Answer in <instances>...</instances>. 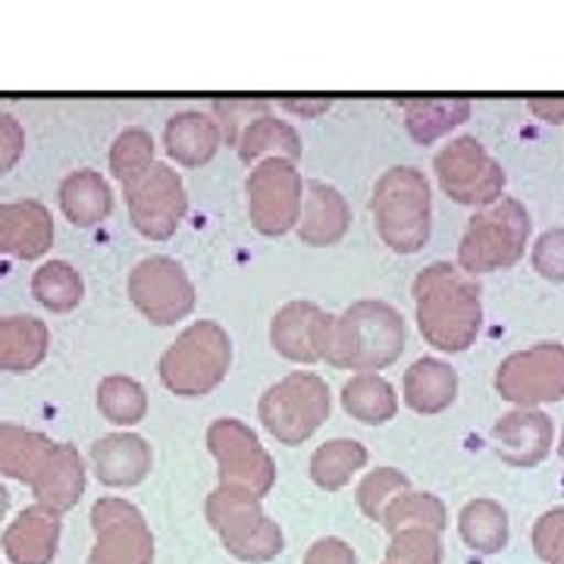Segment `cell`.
Segmentation results:
<instances>
[{
  "instance_id": "1",
  "label": "cell",
  "mask_w": 564,
  "mask_h": 564,
  "mask_svg": "<svg viewBox=\"0 0 564 564\" xmlns=\"http://www.w3.org/2000/svg\"><path fill=\"white\" fill-rule=\"evenodd\" d=\"M417 329L436 351L458 355L477 343L484 326V289L462 267L436 261L414 280Z\"/></svg>"
},
{
  "instance_id": "2",
  "label": "cell",
  "mask_w": 564,
  "mask_h": 564,
  "mask_svg": "<svg viewBox=\"0 0 564 564\" xmlns=\"http://www.w3.org/2000/svg\"><path fill=\"white\" fill-rule=\"evenodd\" d=\"M404 343L408 329L402 314L389 302L364 299L348 304L339 317H333L323 361L339 370L377 373L402 358Z\"/></svg>"
},
{
  "instance_id": "3",
  "label": "cell",
  "mask_w": 564,
  "mask_h": 564,
  "mask_svg": "<svg viewBox=\"0 0 564 564\" xmlns=\"http://www.w3.org/2000/svg\"><path fill=\"white\" fill-rule=\"evenodd\" d=\"M370 214L377 236L395 254H417L433 229V192L417 166H392L373 185Z\"/></svg>"
},
{
  "instance_id": "4",
  "label": "cell",
  "mask_w": 564,
  "mask_h": 564,
  "mask_svg": "<svg viewBox=\"0 0 564 564\" xmlns=\"http://www.w3.org/2000/svg\"><path fill=\"white\" fill-rule=\"evenodd\" d=\"M232 367V339L214 321H195L185 326L176 343L161 355V383L182 399H202L226 380Z\"/></svg>"
},
{
  "instance_id": "5",
  "label": "cell",
  "mask_w": 564,
  "mask_h": 564,
  "mask_svg": "<svg viewBox=\"0 0 564 564\" xmlns=\"http://www.w3.org/2000/svg\"><path fill=\"white\" fill-rule=\"evenodd\" d=\"M533 232V220L518 198H499L484 210H477L462 242H458V267L467 276L511 270L527 254V242Z\"/></svg>"
},
{
  "instance_id": "6",
  "label": "cell",
  "mask_w": 564,
  "mask_h": 564,
  "mask_svg": "<svg viewBox=\"0 0 564 564\" xmlns=\"http://www.w3.org/2000/svg\"><path fill=\"white\" fill-rule=\"evenodd\" d=\"M333 408L329 386L317 373L292 370L273 383L258 402V417L263 430L282 445L307 443L321 430Z\"/></svg>"
},
{
  "instance_id": "7",
  "label": "cell",
  "mask_w": 564,
  "mask_h": 564,
  "mask_svg": "<svg viewBox=\"0 0 564 564\" xmlns=\"http://www.w3.org/2000/svg\"><path fill=\"white\" fill-rule=\"evenodd\" d=\"M207 521L217 536L242 562H270L282 552V530L263 514L261 499L217 486L207 496Z\"/></svg>"
},
{
  "instance_id": "8",
  "label": "cell",
  "mask_w": 564,
  "mask_h": 564,
  "mask_svg": "<svg viewBox=\"0 0 564 564\" xmlns=\"http://www.w3.org/2000/svg\"><path fill=\"white\" fill-rule=\"evenodd\" d=\"M207 448L217 458V477L226 489L263 499L276 484V462L261 445L258 433L239 417H220L210 423Z\"/></svg>"
},
{
  "instance_id": "9",
  "label": "cell",
  "mask_w": 564,
  "mask_h": 564,
  "mask_svg": "<svg viewBox=\"0 0 564 564\" xmlns=\"http://www.w3.org/2000/svg\"><path fill=\"white\" fill-rule=\"evenodd\" d=\"M248 220L261 236H285L295 229L304 202V182L299 166L282 158L261 161L245 180Z\"/></svg>"
},
{
  "instance_id": "10",
  "label": "cell",
  "mask_w": 564,
  "mask_h": 564,
  "mask_svg": "<svg viewBox=\"0 0 564 564\" xmlns=\"http://www.w3.org/2000/svg\"><path fill=\"white\" fill-rule=\"evenodd\" d=\"M433 170L440 188L452 202L467 207H489L502 198L505 170L474 135L452 139L433 158Z\"/></svg>"
},
{
  "instance_id": "11",
  "label": "cell",
  "mask_w": 564,
  "mask_h": 564,
  "mask_svg": "<svg viewBox=\"0 0 564 564\" xmlns=\"http://www.w3.org/2000/svg\"><path fill=\"white\" fill-rule=\"evenodd\" d=\"M122 192H126L129 220L144 239L166 242L176 236L180 223L185 220V210H188V195H185L182 176L170 163L154 161V166L144 176L122 185Z\"/></svg>"
},
{
  "instance_id": "12",
  "label": "cell",
  "mask_w": 564,
  "mask_h": 564,
  "mask_svg": "<svg viewBox=\"0 0 564 564\" xmlns=\"http://www.w3.org/2000/svg\"><path fill=\"white\" fill-rule=\"evenodd\" d=\"M496 392L518 408H536L564 399V345L536 343L508 355L496 367Z\"/></svg>"
},
{
  "instance_id": "13",
  "label": "cell",
  "mask_w": 564,
  "mask_h": 564,
  "mask_svg": "<svg viewBox=\"0 0 564 564\" xmlns=\"http://www.w3.org/2000/svg\"><path fill=\"white\" fill-rule=\"evenodd\" d=\"M129 299L154 326H173L195 311V282L166 254H151L129 273Z\"/></svg>"
},
{
  "instance_id": "14",
  "label": "cell",
  "mask_w": 564,
  "mask_h": 564,
  "mask_svg": "<svg viewBox=\"0 0 564 564\" xmlns=\"http://www.w3.org/2000/svg\"><path fill=\"white\" fill-rule=\"evenodd\" d=\"M91 527L98 543L91 549L88 564H151L154 562V536L141 511L126 499H98L91 508Z\"/></svg>"
},
{
  "instance_id": "15",
  "label": "cell",
  "mask_w": 564,
  "mask_h": 564,
  "mask_svg": "<svg viewBox=\"0 0 564 564\" xmlns=\"http://www.w3.org/2000/svg\"><path fill=\"white\" fill-rule=\"evenodd\" d=\"M333 314L314 302H289L270 321V345L285 361L317 364L326 355Z\"/></svg>"
},
{
  "instance_id": "16",
  "label": "cell",
  "mask_w": 564,
  "mask_h": 564,
  "mask_svg": "<svg viewBox=\"0 0 564 564\" xmlns=\"http://www.w3.org/2000/svg\"><path fill=\"white\" fill-rule=\"evenodd\" d=\"M492 452L511 467H536L552 452L555 426L540 408H514L492 423Z\"/></svg>"
},
{
  "instance_id": "17",
  "label": "cell",
  "mask_w": 564,
  "mask_h": 564,
  "mask_svg": "<svg viewBox=\"0 0 564 564\" xmlns=\"http://www.w3.org/2000/svg\"><path fill=\"white\" fill-rule=\"evenodd\" d=\"M54 245V217L41 202L0 204V254L39 261Z\"/></svg>"
},
{
  "instance_id": "18",
  "label": "cell",
  "mask_w": 564,
  "mask_h": 564,
  "mask_svg": "<svg viewBox=\"0 0 564 564\" xmlns=\"http://www.w3.org/2000/svg\"><path fill=\"white\" fill-rule=\"evenodd\" d=\"M348 226H351V207L345 202L343 192L329 182H307L302 214L295 223L299 239L311 248H329V245L343 242L348 236Z\"/></svg>"
},
{
  "instance_id": "19",
  "label": "cell",
  "mask_w": 564,
  "mask_h": 564,
  "mask_svg": "<svg viewBox=\"0 0 564 564\" xmlns=\"http://www.w3.org/2000/svg\"><path fill=\"white\" fill-rule=\"evenodd\" d=\"M91 467L110 489L139 486L151 470V445L139 433H110L91 445Z\"/></svg>"
},
{
  "instance_id": "20",
  "label": "cell",
  "mask_w": 564,
  "mask_h": 564,
  "mask_svg": "<svg viewBox=\"0 0 564 564\" xmlns=\"http://www.w3.org/2000/svg\"><path fill=\"white\" fill-rule=\"evenodd\" d=\"M29 486H32L41 508H47L54 514L69 511L82 499V492H85V462L76 452V445H54L47 462L41 464V470Z\"/></svg>"
},
{
  "instance_id": "21",
  "label": "cell",
  "mask_w": 564,
  "mask_h": 564,
  "mask_svg": "<svg viewBox=\"0 0 564 564\" xmlns=\"http://www.w3.org/2000/svg\"><path fill=\"white\" fill-rule=\"evenodd\" d=\"M61 543V514L47 508H25L3 533V552L13 564H51Z\"/></svg>"
},
{
  "instance_id": "22",
  "label": "cell",
  "mask_w": 564,
  "mask_h": 564,
  "mask_svg": "<svg viewBox=\"0 0 564 564\" xmlns=\"http://www.w3.org/2000/svg\"><path fill=\"white\" fill-rule=\"evenodd\" d=\"M163 144H166V154L180 166H204L217 158L220 151L223 135L217 120L210 113L202 110H182L176 117L166 120L163 129Z\"/></svg>"
},
{
  "instance_id": "23",
  "label": "cell",
  "mask_w": 564,
  "mask_h": 564,
  "mask_svg": "<svg viewBox=\"0 0 564 564\" xmlns=\"http://www.w3.org/2000/svg\"><path fill=\"white\" fill-rule=\"evenodd\" d=\"M402 395L414 414H443L458 399V373L440 358H417L404 370Z\"/></svg>"
},
{
  "instance_id": "24",
  "label": "cell",
  "mask_w": 564,
  "mask_h": 564,
  "mask_svg": "<svg viewBox=\"0 0 564 564\" xmlns=\"http://www.w3.org/2000/svg\"><path fill=\"white\" fill-rule=\"evenodd\" d=\"M51 329L32 314L0 317V370L3 373H32L47 358Z\"/></svg>"
},
{
  "instance_id": "25",
  "label": "cell",
  "mask_w": 564,
  "mask_h": 564,
  "mask_svg": "<svg viewBox=\"0 0 564 564\" xmlns=\"http://www.w3.org/2000/svg\"><path fill=\"white\" fill-rule=\"evenodd\" d=\"M61 210L79 229H91L110 217L113 188L98 170H76L61 182Z\"/></svg>"
},
{
  "instance_id": "26",
  "label": "cell",
  "mask_w": 564,
  "mask_h": 564,
  "mask_svg": "<svg viewBox=\"0 0 564 564\" xmlns=\"http://www.w3.org/2000/svg\"><path fill=\"white\" fill-rule=\"evenodd\" d=\"M236 151H239V158L248 166L251 163L258 166V163L270 161V158H282V161L295 163L304 154V144L292 122L280 120L273 113H261V117H254L245 126Z\"/></svg>"
},
{
  "instance_id": "27",
  "label": "cell",
  "mask_w": 564,
  "mask_h": 564,
  "mask_svg": "<svg viewBox=\"0 0 564 564\" xmlns=\"http://www.w3.org/2000/svg\"><path fill=\"white\" fill-rule=\"evenodd\" d=\"M404 129L417 144H433L470 120L467 98H414L404 101Z\"/></svg>"
},
{
  "instance_id": "28",
  "label": "cell",
  "mask_w": 564,
  "mask_h": 564,
  "mask_svg": "<svg viewBox=\"0 0 564 564\" xmlns=\"http://www.w3.org/2000/svg\"><path fill=\"white\" fill-rule=\"evenodd\" d=\"M54 445L57 443L39 430L0 423V474L13 477L20 484H32Z\"/></svg>"
},
{
  "instance_id": "29",
  "label": "cell",
  "mask_w": 564,
  "mask_h": 564,
  "mask_svg": "<svg viewBox=\"0 0 564 564\" xmlns=\"http://www.w3.org/2000/svg\"><path fill=\"white\" fill-rule=\"evenodd\" d=\"M343 408L351 421L367 426H383L399 414V395L395 386L380 373H355L343 386Z\"/></svg>"
},
{
  "instance_id": "30",
  "label": "cell",
  "mask_w": 564,
  "mask_h": 564,
  "mask_svg": "<svg viewBox=\"0 0 564 564\" xmlns=\"http://www.w3.org/2000/svg\"><path fill=\"white\" fill-rule=\"evenodd\" d=\"M458 533L467 549L496 555L508 545V511L496 499H474L458 514Z\"/></svg>"
},
{
  "instance_id": "31",
  "label": "cell",
  "mask_w": 564,
  "mask_h": 564,
  "mask_svg": "<svg viewBox=\"0 0 564 564\" xmlns=\"http://www.w3.org/2000/svg\"><path fill=\"white\" fill-rule=\"evenodd\" d=\"M32 295L51 314H69L85 299V282H82L79 270L73 263L47 261L41 263L32 276Z\"/></svg>"
},
{
  "instance_id": "32",
  "label": "cell",
  "mask_w": 564,
  "mask_h": 564,
  "mask_svg": "<svg viewBox=\"0 0 564 564\" xmlns=\"http://www.w3.org/2000/svg\"><path fill=\"white\" fill-rule=\"evenodd\" d=\"M364 464H367V448L358 440H329L311 455V480L326 492H336L348 486Z\"/></svg>"
},
{
  "instance_id": "33",
  "label": "cell",
  "mask_w": 564,
  "mask_h": 564,
  "mask_svg": "<svg viewBox=\"0 0 564 564\" xmlns=\"http://www.w3.org/2000/svg\"><path fill=\"white\" fill-rule=\"evenodd\" d=\"M98 411L113 426H135L148 417V392L132 377H104L98 386Z\"/></svg>"
},
{
  "instance_id": "34",
  "label": "cell",
  "mask_w": 564,
  "mask_h": 564,
  "mask_svg": "<svg viewBox=\"0 0 564 564\" xmlns=\"http://www.w3.org/2000/svg\"><path fill=\"white\" fill-rule=\"evenodd\" d=\"M445 521H448V514H445V505L440 496L408 489V492L395 496L392 502L386 505L383 521H380V524H383L389 533H399V530H408V527H423V530L440 533L445 527Z\"/></svg>"
},
{
  "instance_id": "35",
  "label": "cell",
  "mask_w": 564,
  "mask_h": 564,
  "mask_svg": "<svg viewBox=\"0 0 564 564\" xmlns=\"http://www.w3.org/2000/svg\"><path fill=\"white\" fill-rule=\"evenodd\" d=\"M154 166V139L148 129L132 126L117 135L110 148V173L120 185H129Z\"/></svg>"
},
{
  "instance_id": "36",
  "label": "cell",
  "mask_w": 564,
  "mask_h": 564,
  "mask_svg": "<svg viewBox=\"0 0 564 564\" xmlns=\"http://www.w3.org/2000/svg\"><path fill=\"white\" fill-rule=\"evenodd\" d=\"M408 489H411V480L404 477L402 470H395V467H377V470H370L361 484H358V496L355 499H358V508H361L370 521H383L386 505L392 502L395 496L408 492Z\"/></svg>"
},
{
  "instance_id": "37",
  "label": "cell",
  "mask_w": 564,
  "mask_h": 564,
  "mask_svg": "<svg viewBox=\"0 0 564 564\" xmlns=\"http://www.w3.org/2000/svg\"><path fill=\"white\" fill-rule=\"evenodd\" d=\"M389 564H443V543L440 533L423 530V527H408L392 533V543L386 549Z\"/></svg>"
},
{
  "instance_id": "38",
  "label": "cell",
  "mask_w": 564,
  "mask_h": 564,
  "mask_svg": "<svg viewBox=\"0 0 564 564\" xmlns=\"http://www.w3.org/2000/svg\"><path fill=\"white\" fill-rule=\"evenodd\" d=\"M270 107L273 104L267 101V98H220V101L210 104L214 120L220 126L223 144L236 148L245 126L254 120V117H261V113H270Z\"/></svg>"
},
{
  "instance_id": "39",
  "label": "cell",
  "mask_w": 564,
  "mask_h": 564,
  "mask_svg": "<svg viewBox=\"0 0 564 564\" xmlns=\"http://www.w3.org/2000/svg\"><path fill=\"white\" fill-rule=\"evenodd\" d=\"M533 549L545 564H564V505L545 511L533 524Z\"/></svg>"
},
{
  "instance_id": "40",
  "label": "cell",
  "mask_w": 564,
  "mask_h": 564,
  "mask_svg": "<svg viewBox=\"0 0 564 564\" xmlns=\"http://www.w3.org/2000/svg\"><path fill=\"white\" fill-rule=\"evenodd\" d=\"M533 270L549 282H564V229H545L530 251Z\"/></svg>"
},
{
  "instance_id": "41",
  "label": "cell",
  "mask_w": 564,
  "mask_h": 564,
  "mask_svg": "<svg viewBox=\"0 0 564 564\" xmlns=\"http://www.w3.org/2000/svg\"><path fill=\"white\" fill-rule=\"evenodd\" d=\"M25 151V132L17 117L0 113V176H7Z\"/></svg>"
},
{
  "instance_id": "42",
  "label": "cell",
  "mask_w": 564,
  "mask_h": 564,
  "mask_svg": "<svg viewBox=\"0 0 564 564\" xmlns=\"http://www.w3.org/2000/svg\"><path fill=\"white\" fill-rule=\"evenodd\" d=\"M302 564H358L351 545L336 540V536H326V540H317V543L307 549Z\"/></svg>"
},
{
  "instance_id": "43",
  "label": "cell",
  "mask_w": 564,
  "mask_h": 564,
  "mask_svg": "<svg viewBox=\"0 0 564 564\" xmlns=\"http://www.w3.org/2000/svg\"><path fill=\"white\" fill-rule=\"evenodd\" d=\"M282 110H289V113H295V117H307V120H314V117H321L326 113L333 101L329 98H307V101H292V98H285L280 101Z\"/></svg>"
},
{
  "instance_id": "44",
  "label": "cell",
  "mask_w": 564,
  "mask_h": 564,
  "mask_svg": "<svg viewBox=\"0 0 564 564\" xmlns=\"http://www.w3.org/2000/svg\"><path fill=\"white\" fill-rule=\"evenodd\" d=\"M530 110L545 122H564V98H536L530 101Z\"/></svg>"
},
{
  "instance_id": "45",
  "label": "cell",
  "mask_w": 564,
  "mask_h": 564,
  "mask_svg": "<svg viewBox=\"0 0 564 564\" xmlns=\"http://www.w3.org/2000/svg\"><path fill=\"white\" fill-rule=\"evenodd\" d=\"M7 508H10V492L0 486V521H3V514H7Z\"/></svg>"
},
{
  "instance_id": "46",
  "label": "cell",
  "mask_w": 564,
  "mask_h": 564,
  "mask_svg": "<svg viewBox=\"0 0 564 564\" xmlns=\"http://www.w3.org/2000/svg\"><path fill=\"white\" fill-rule=\"evenodd\" d=\"M558 455L564 458V433H562V443H558Z\"/></svg>"
},
{
  "instance_id": "47",
  "label": "cell",
  "mask_w": 564,
  "mask_h": 564,
  "mask_svg": "<svg viewBox=\"0 0 564 564\" xmlns=\"http://www.w3.org/2000/svg\"><path fill=\"white\" fill-rule=\"evenodd\" d=\"M386 564H389V562H386Z\"/></svg>"
}]
</instances>
